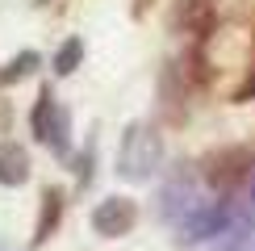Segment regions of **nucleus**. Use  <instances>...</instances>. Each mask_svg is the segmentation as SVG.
Wrapping results in <instances>:
<instances>
[{"label": "nucleus", "mask_w": 255, "mask_h": 251, "mask_svg": "<svg viewBox=\"0 0 255 251\" xmlns=\"http://www.w3.org/2000/svg\"><path fill=\"white\" fill-rule=\"evenodd\" d=\"M159 159H163V142L146 122H130L122 130V146H118V176L130 184H142L155 176Z\"/></svg>", "instance_id": "obj_1"}, {"label": "nucleus", "mask_w": 255, "mask_h": 251, "mask_svg": "<svg viewBox=\"0 0 255 251\" xmlns=\"http://www.w3.org/2000/svg\"><path fill=\"white\" fill-rule=\"evenodd\" d=\"M251 222V218H239L235 205L230 201H214V205H197L193 214L180 222V230H184L188 243H205V239H218V235H230L235 226Z\"/></svg>", "instance_id": "obj_2"}, {"label": "nucleus", "mask_w": 255, "mask_h": 251, "mask_svg": "<svg viewBox=\"0 0 255 251\" xmlns=\"http://www.w3.org/2000/svg\"><path fill=\"white\" fill-rule=\"evenodd\" d=\"M197 205H201V201H197V180H193V172H176L172 180L159 188V218H163V222H176V226H180Z\"/></svg>", "instance_id": "obj_3"}, {"label": "nucleus", "mask_w": 255, "mask_h": 251, "mask_svg": "<svg viewBox=\"0 0 255 251\" xmlns=\"http://www.w3.org/2000/svg\"><path fill=\"white\" fill-rule=\"evenodd\" d=\"M138 222V205L130 197H105V201L92 209V230H97L101 239H122L130 235Z\"/></svg>", "instance_id": "obj_4"}, {"label": "nucleus", "mask_w": 255, "mask_h": 251, "mask_svg": "<svg viewBox=\"0 0 255 251\" xmlns=\"http://www.w3.org/2000/svg\"><path fill=\"white\" fill-rule=\"evenodd\" d=\"M251 159H255V155L247 151V146H230V151H218V155H209V159H205V180H209V184H218V188H230V184H239L243 176H247Z\"/></svg>", "instance_id": "obj_5"}, {"label": "nucleus", "mask_w": 255, "mask_h": 251, "mask_svg": "<svg viewBox=\"0 0 255 251\" xmlns=\"http://www.w3.org/2000/svg\"><path fill=\"white\" fill-rule=\"evenodd\" d=\"M63 209H67V197H63L59 188H42V214H38V226H34V247H42L59 230Z\"/></svg>", "instance_id": "obj_6"}, {"label": "nucleus", "mask_w": 255, "mask_h": 251, "mask_svg": "<svg viewBox=\"0 0 255 251\" xmlns=\"http://www.w3.org/2000/svg\"><path fill=\"white\" fill-rule=\"evenodd\" d=\"M29 180V155L21 142H0V184L17 188Z\"/></svg>", "instance_id": "obj_7"}, {"label": "nucleus", "mask_w": 255, "mask_h": 251, "mask_svg": "<svg viewBox=\"0 0 255 251\" xmlns=\"http://www.w3.org/2000/svg\"><path fill=\"white\" fill-rule=\"evenodd\" d=\"M55 113H59V101L50 97V88H42L38 92V105H34V113H29V130H34V138L46 142V134H50V122H55Z\"/></svg>", "instance_id": "obj_8"}, {"label": "nucleus", "mask_w": 255, "mask_h": 251, "mask_svg": "<svg viewBox=\"0 0 255 251\" xmlns=\"http://www.w3.org/2000/svg\"><path fill=\"white\" fill-rule=\"evenodd\" d=\"M46 146L55 155H63V159H67L71 155V113L63 109L59 105V113H55V122H50V134H46Z\"/></svg>", "instance_id": "obj_9"}, {"label": "nucleus", "mask_w": 255, "mask_h": 251, "mask_svg": "<svg viewBox=\"0 0 255 251\" xmlns=\"http://www.w3.org/2000/svg\"><path fill=\"white\" fill-rule=\"evenodd\" d=\"M38 63H42V59H38V50H21V55H13V59H8V67L0 71V84L8 88V84H17L21 76H34Z\"/></svg>", "instance_id": "obj_10"}, {"label": "nucleus", "mask_w": 255, "mask_h": 251, "mask_svg": "<svg viewBox=\"0 0 255 251\" xmlns=\"http://www.w3.org/2000/svg\"><path fill=\"white\" fill-rule=\"evenodd\" d=\"M80 59H84V42L80 38H67L55 50V76H71V71L80 67Z\"/></svg>", "instance_id": "obj_11"}, {"label": "nucleus", "mask_w": 255, "mask_h": 251, "mask_svg": "<svg viewBox=\"0 0 255 251\" xmlns=\"http://www.w3.org/2000/svg\"><path fill=\"white\" fill-rule=\"evenodd\" d=\"M235 101L239 105H247V101H255V55H251V67H247V80L235 88Z\"/></svg>", "instance_id": "obj_12"}, {"label": "nucleus", "mask_w": 255, "mask_h": 251, "mask_svg": "<svg viewBox=\"0 0 255 251\" xmlns=\"http://www.w3.org/2000/svg\"><path fill=\"white\" fill-rule=\"evenodd\" d=\"M151 4H155V0H134V17H146V13H151Z\"/></svg>", "instance_id": "obj_13"}, {"label": "nucleus", "mask_w": 255, "mask_h": 251, "mask_svg": "<svg viewBox=\"0 0 255 251\" xmlns=\"http://www.w3.org/2000/svg\"><path fill=\"white\" fill-rule=\"evenodd\" d=\"M247 218L255 222V172H251V209H247Z\"/></svg>", "instance_id": "obj_14"}]
</instances>
